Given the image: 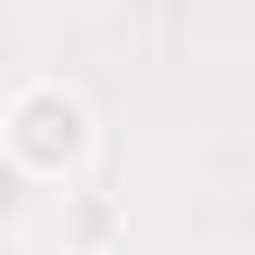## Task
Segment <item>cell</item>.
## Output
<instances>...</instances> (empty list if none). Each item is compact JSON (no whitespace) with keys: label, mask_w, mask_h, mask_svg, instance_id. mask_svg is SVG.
Wrapping results in <instances>:
<instances>
[{"label":"cell","mask_w":255,"mask_h":255,"mask_svg":"<svg viewBox=\"0 0 255 255\" xmlns=\"http://www.w3.org/2000/svg\"><path fill=\"white\" fill-rule=\"evenodd\" d=\"M0 151L24 175H72L88 159V104L64 88H24L0 120Z\"/></svg>","instance_id":"6da1fadb"},{"label":"cell","mask_w":255,"mask_h":255,"mask_svg":"<svg viewBox=\"0 0 255 255\" xmlns=\"http://www.w3.org/2000/svg\"><path fill=\"white\" fill-rule=\"evenodd\" d=\"M24 191H32V175L0 151V223H16V215H24Z\"/></svg>","instance_id":"7a4b0ae2"},{"label":"cell","mask_w":255,"mask_h":255,"mask_svg":"<svg viewBox=\"0 0 255 255\" xmlns=\"http://www.w3.org/2000/svg\"><path fill=\"white\" fill-rule=\"evenodd\" d=\"M24 8H72V0H24Z\"/></svg>","instance_id":"3957f363"},{"label":"cell","mask_w":255,"mask_h":255,"mask_svg":"<svg viewBox=\"0 0 255 255\" xmlns=\"http://www.w3.org/2000/svg\"><path fill=\"white\" fill-rule=\"evenodd\" d=\"M207 255H247V247H207Z\"/></svg>","instance_id":"277c9868"}]
</instances>
